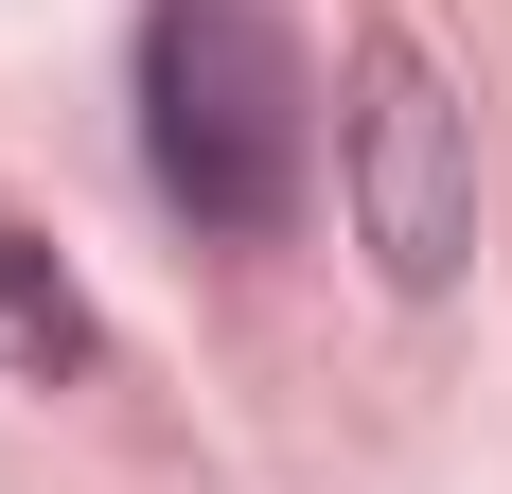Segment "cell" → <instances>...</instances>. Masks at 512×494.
<instances>
[{"label":"cell","instance_id":"obj_3","mask_svg":"<svg viewBox=\"0 0 512 494\" xmlns=\"http://www.w3.org/2000/svg\"><path fill=\"white\" fill-rule=\"evenodd\" d=\"M0 336L36 353V371H89V300L36 265V230H0Z\"/></svg>","mask_w":512,"mask_h":494},{"label":"cell","instance_id":"obj_1","mask_svg":"<svg viewBox=\"0 0 512 494\" xmlns=\"http://www.w3.org/2000/svg\"><path fill=\"white\" fill-rule=\"evenodd\" d=\"M142 177L177 230L212 247H265L318 177V89H301V36L265 0H159L142 18Z\"/></svg>","mask_w":512,"mask_h":494},{"label":"cell","instance_id":"obj_2","mask_svg":"<svg viewBox=\"0 0 512 494\" xmlns=\"http://www.w3.org/2000/svg\"><path fill=\"white\" fill-rule=\"evenodd\" d=\"M336 195H354V230H371V265L389 283H460V247H477V106L424 71V36H389L371 18V53H354V106H336Z\"/></svg>","mask_w":512,"mask_h":494}]
</instances>
